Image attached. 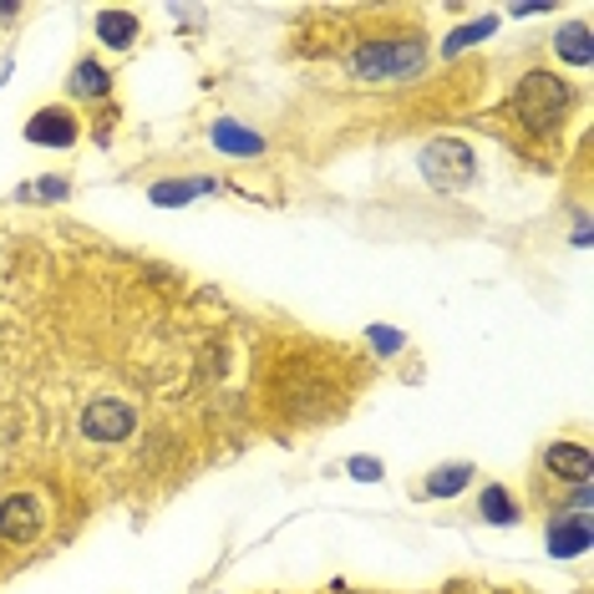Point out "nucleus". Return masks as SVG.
<instances>
[{"instance_id": "nucleus-12", "label": "nucleus", "mask_w": 594, "mask_h": 594, "mask_svg": "<svg viewBox=\"0 0 594 594\" xmlns=\"http://www.w3.org/2000/svg\"><path fill=\"white\" fill-rule=\"evenodd\" d=\"M214 148L235 152V158H260L264 138L260 133H249V127H239V123H229V117H219V123H214Z\"/></svg>"}, {"instance_id": "nucleus-13", "label": "nucleus", "mask_w": 594, "mask_h": 594, "mask_svg": "<svg viewBox=\"0 0 594 594\" xmlns=\"http://www.w3.org/2000/svg\"><path fill=\"white\" fill-rule=\"evenodd\" d=\"M478 472L468 468V462H453V468H432L427 478H422V498H457L462 488L472 483Z\"/></svg>"}, {"instance_id": "nucleus-10", "label": "nucleus", "mask_w": 594, "mask_h": 594, "mask_svg": "<svg viewBox=\"0 0 594 594\" xmlns=\"http://www.w3.org/2000/svg\"><path fill=\"white\" fill-rule=\"evenodd\" d=\"M524 518V503L509 493L503 483H483V493H478V524H498V528H509Z\"/></svg>"}, {"instance_id": "nucleus-17", "label": "nucleus", "mask_w": 594, "mask_h": 594, "mask_svg": "<svg viewBox=\"0 0 594 594\" xmlns=\"http://www.w3.org/2000/svg\"><path fill=\"white\" fill-rule=\"evenodd\" d=\"M71 194V183L67 179H36L21 189V198H67Z\"/></svg>"}, {"instance_id": "nucleus-3", "label": "nucleus", "mask_w": 594, "mask_h": 594, "mask_svg": "<svg viewBox=\"0 0 594 594\" xmlns=\"http://www.w3.org/2000/svg\"><path fill=\"white\" fill-rule=\"evenodd\" d=\"M422 173H427L432 189L453 194V189H468V183L478 179V158H472L468 142L437 138V142H427V148H422Z\"/></svg>"}, {"instance_id": "nucleus-2", "label": "nucleus", "mask_w": 594, "mask_h": 594, "mask_svg": "<svg viewBox=\"0 0 594 594\" xmlns=\"http://www.w3.org/2000/svg\"><path fill=\"white\" fill-rule=\"evenodd\" d=\"M427 67V42L422 36H372L346 56V71L361 82H401Z\"/></svg>"}, {"instance_id": "nucleus-18", "label": "nucleus", "mask_w": 594, "mask_h": 594, "mask_svg": "<svg viewBox=\"0 0 594 594\" xmlns=\"http://www.w3.org/2000/svg\"><path fill=\"white\" fill-rule=\"evenodd\" d=\"M366 341H372L381 356H397V351H401V335L387 331V325H372V331H366Z\"/></svg>"}, {"instance_id": "nucleus-7", "label": "nucleus", "mask_w": 594, "mask_h": 594, "mask_svg": "<svg viewBox=\"0 0 594 594\" xmlns=\"http://www.w3.org/2000/svg\"><path fill=\"white\" fill-rule=\"evenodd\" d=\"M544 472H553V478L569 483V488H590V478H594L590 447L584 443H549L544 447Z\"/></svg>"}, {"instance_id": "nucleus-11", "label": "nucleus", "mask_w": 594, "mask_h": 594, "mask_svg": "<svg viewBox=\"0 0 594 594\" xmlns=\"http://www.w3.org/2000/svg\"><path fill=\"white\" fill-rule=\"evenodd\" d=\"M138 31H142V21L133 11H102L98 15V42L112 46V52H127V46L138 42Z\"/></svg>"}, {"instance_id": "nucleus-4", "label": "nucleus", "mask_w": 594, "mask_h": 594, "mask_svg": "<svg viewBox=\"0 0 594 594\" xmlns=\"http://www.w3.org/2000/svg\"><path fill=\"white\" fill-rule=\"evenodd\" d=\"M133 427H138V412H133V401H123V397H92L82 407V416H77V432L98 447L127 443Z\"/></svg>"}, {"instance_id": "nucleus-16", "label": "nucleus", "mask_w": 594, "mask_h": 594, "mask_svg": "<svg viewBox=\"0 0 594 594\" xmlns=\"http://www.w3.org/2000/svg\"><path fill=\"white\" fill-rule=\"evenodd\" d=\"M493 26H498L493 15H483L478 26H462V31H453V36H447V46H443V52H447V56H457V52H462V46H472V42H483V36H493Z\"/></svg>"}, {"instance_id": "nucleus-19", "label": "nucleus", "mask_w": 594, "mask_h": 594, "mask_svg": "<svg viewBox=\"0 0 594 594\" xmlns=\"http://www.w3.org/2000/svg\"><path fill=\"white\" fill-rule=\"evenodd\" d=\"M351 478H361V483H381V462H376V457H351Z\"/></svg>"}, {"instance_id": "nucleus-8", "label": "nucleus", "mask_w": 594, "mask_h": 594, "mask_svg": "<svg viewBox=\"0 0 594 594\" xmlns=\"http://www.w3.org/2000/svg\"><path fill=\"white\" fill-rule=\"evenodd\" d=\"M590 549V513H553L549 518V553L574 559Z\"/></svg>"}, {"instance_id": "nucleus-1", "label": "nucleus", "mask_w": 594, "mask_h": 594, "mask_svg": "<svg viewBox=\"0 0 594 594\" xmlns=\"http://www.w3.org/2000/svg\"><path fill=\"white\" fill-rule=\"evenodd\" d=\"M569 112H574V92H569L564 77H553V71H528L524 82L513 87L509 107L498 112V117H509V123H518V133L524 138H559L569 123Z\"/></svg>"}, {"instance_id": "nucleus-15", "label": "nucleus", "mask_w": 594, "mask_h": 594, "mask_svg": "<svg viewBox=\"0 0 594 594\" xmlns=\"http://www.w3.org/2000/svg\"><path fill=\"white\" fill-rule=\"evenodd\" d=\"M204 189H214V183H208V179H194V183H189V179H179V183H152L148 198H152V204H163V208H173V204H189V198L204 194Z\"/></svg>"}, {"instance_id": "nucleus-5", "label": "nucleus", "mask_w": 594, "mask_h": 594, "mask_svg": "<svg viewBox=\"0 0 594 594\" xmlns=\"http://www.w3.org/2000/svg\"><path fill=\"white\" fill-rule=\"evenodd\" d=\"M82 138V117L71 107H42L36 117L26 123V142H36V148H71V142Z\"/></svg>"}, {"instance_id": "nucleus-6", "label": "nucleus", "mask_w": 594, "mask_h": 594, "mask_svg": "<svg viewBox=\"0 0 594 594\" xmlns=\"http://www.w3.org/2000/svg\"><path fill=\"white\" fill-rule=\"evenodd\" d=\"M42 534V503L31 493L0 498V544H31Z\"/></svg>"}, {"instance_id": "nucleus-14", "label": "nucleus", "mask_w": 594, "mask_h": 594, "mask_svg": "<svg viewBox=\"0 0 594 594\" xmlns=\"http://www.w3.org/2000/svg\"><path fill=\"white\" fill-rule=\"evenodd\" d=\"M553 52L564 56L569 67H590V26H584V21L564 26L559 36H553Z\"/></svg>"}, {"instance_id": "nucleus-9", "label": "nucleus", "mask_w": 594, "mask_h": 594, "mask_svg": "<svg viewBox=\"0 0 594 594\" xmlns=\"http://www.w3.org/2000/svg\"><path fill=\"white\" fill-rule=\"evenodd\" d=\"M67 92H71V98H82V102L112 98V71L102 67L98 56H82V61L71 67V77H67Z\"/></svg>"}]
</instances>
